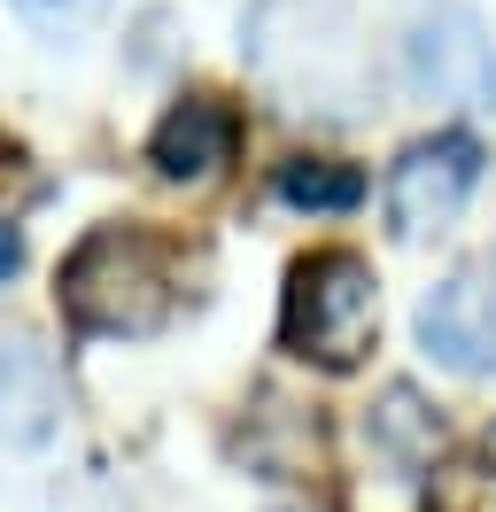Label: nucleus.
<instances>
[{
  "mask_svg": "<svg viewBox=\"0 0 496 512\" xmlns=\"http://www.w3.org/2000/svg\"><path fill=\"white\" fill-rule=\"evenodd\" d=\"M55 303L78 334H155L179 311V249L148 225H93L62 264Z\"/></svg>",
  "mask_w": 496,
  "mask_h": 512,
  "instance_id": "obj_1",
  "label": "nucleus"
},
{
  "mask_svg": "<svg viewBox=\"0 0 496 512\" xmlns=\"http://www.w3.org/2000/svg\"><path fill=\"white\" fill-rule=\"evenodd\" d=\"M248 63L295 109H357V94H365L357 32L326 0H264L248 16Z\"/></svg>",
  "mask_w": 496,
  "mask_h": 512,
  "instance_id": "obj_2",
  "label": "nucleus"
},
{
  "mask_svg": "<svg viewBox=\"0 0 496 512\" xmlns=\"http://www.w3.org/2000/svg\"><path fill=\"white\" fill-rule=\"evenodd\" d=\"M372 334H380V288L357 249H318L287 272V311H279V342L326 373L365 365Z\"/></svg>",
  "mask_w": 496,
  "mask_h": 512,
  "instance_id": "obj_3",
  "label": "nucleus"
},
{
  "mask_svg": "<svg viewBox=\"0 0 496 512\" xmlns=\"http://www.w3.org/2000/svg\"><path fill=\"white\" fill-rule=\"evenodd\" d=\"M403 86L434 109L489 117L496 109V39L465 0H411L403 24Z\"/></svg>",
  "mask_w": 496,
  "mask_h": 512,
  "instance_id": "obj_4",
  "label": "nucleus"
},
{
  "mask_svg": "<svg viewBox=\"0 0 496 512\" xmlns=\"http://www.w3.org/2000/svg\"><path fill=\"white\" fill-rule=\"evenodd\" d=\"M481 187V140L473 132H434L411 140L388 171V225L403 241H427L465 210V194Z\"/></svg>",
  "mask_w": 496,
  "mask_h": 512,
  "instance_id": "obj_5",
  "label": "nucleus"
},
{
  "mask_svg": "<svg viewBox=\"0 0 496 512\" xmlns=\"http://www.w3.org/2000/svg\"><path fill=\"white\" fill-rule=\"evenodd\" d=\"M419 350L450 373H496V249L465 256L419 303Z\"/></svg>",
  "mask_w": 496,
  "mask_h": 512,
  "instance_id": "obj_6",
  "label": "nucleus"
},
{
  "mask_svg": "<svg viewBox=\"0 0 496 512\" xmlns=\"http://www.w3.org/2000/svg\"><path fill=\"white\" fill-rule=\"evenodd\" d=\"M233 148H241V117H233L217 94L171 101L163 125L148 132V163L171 179V187H210L217 171L233 163Z\"/></svg>",
  "mask_w": 496,
  "mask_h": 512,
  "instance_id": "obj_7",
  "label": "nucleus"
},
{
  "mask_svg": "<svg viewBox=\"0 0 496 512\" xmlns=\"http://www.w3.org/2000/svg\"><path fill=\"white\" fill-rule=\"evenodd\" d=\"M62 412L55 357L31 334H0V443H47Z\"/></svg>",
  "mask_w": 496,
  "mask_h": 512,
  "instance_id": "obj_8",
  "label": "nucleus"
},
{
  "mask_svg": "<svg viewBox=\"0 0 496 512\" xmlns=\"http://www.w3.org/2000/svg\"><path fill=\"white\" fill-rule=\"evenodd\" d=\"M272 187H279L287 210H326V218H334V210H357V202H365V171H357V163H334V156H287Z\"/></svg>",
  "mask_w": 496,
  "mask_h": 512,
  "instance_id": "obj_9",
  "label": "nucleus"
},
{
  "mask_svg": "<svg viewBox=\"0 0 496 512\" xmlns=\"http://www.w3.org/2000/svg\"><path fill=\"white\" fill-rule=\"evenodd\" d=\"M372 443L396 450V466H427L434 450H442V419H434L411 388H388L380 412H372Z\"/></svg>",
  "mask_w": 496,
  "mask_h": 512,
  "instance_id": "obj_10",
  "label": "nucleus"
},
{
  "mask_svg": "<svg viewBox=\"0 0 496 512\" xmlns=\"http://www.w3.org/2000/svg\"><path fill=\"white\" fill-rule=\"evenodd\" d=\"M101 8H109V0H16V16H24L39 39H55V47L86 39L93 24H101Z\"/></svg>",
  "mask_w": 496,
  "mask_h": 512,
  "instance_id": "obj_11",
  "label": "nucleus"
},
{
  "mask_svg": "<svg viewBox=\"0 0 496 512\" xmlns=\"http://www.w3.org/2000/svg\"><path fill=\"white\" fill-rule=\"evenodd\" d=\"M16 256H24V241H16V225H0V280L16 272Z\"/></svg>",
  "mask_w": 496,
  "mask_h": 512,
  "instance_id": "obj_12",
  "label": "nucleus"
},
{
  "mask_svg": "<svg viewBox=\"0 0 496 512\" xmlns=\"http://www.w3.org/2000/svg\"><path fill=\"white\" fill-rule=\"evenodd\" d=\"M481 458H489V474H496V427H489V435H481Z\"/></svg>",
  "mask_w": 496,
  "mask_h": 512,
  "instance_id": "obj_13",
  "label": "nucleus"
}]
</instances>
